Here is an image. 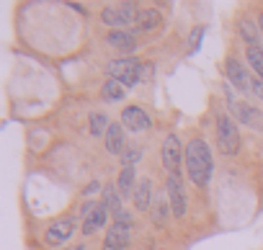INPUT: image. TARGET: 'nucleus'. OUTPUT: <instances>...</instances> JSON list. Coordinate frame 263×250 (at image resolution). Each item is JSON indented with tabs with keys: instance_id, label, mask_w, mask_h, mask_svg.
I'll list each match as a JSON object with an SVG mask.
<instances>
[{
	"instance_id": "nucleus-1",
	"label": "nucleus",
	"mask_w": 263,
	"mask_h": 250,
	"mask_svg": "<svg viewBox=\"0 0 263 250\" xmlns=\"http://www.w3.org/2000/svg\"><path fill=\"white\" fill-rule=\"evenodd\" d=\"M186 170L196 186H206L212 178V150L204 140H191L186 145Z\"/></svg>"
},
{
	"instance_id": "nucleus-2",
	"label": "nucleus",
	"mask_w": 263,
	"mask_h": 250,
	"mask_svg": "<svg viewBox=\"0 0 263 250\" xmlns=\"http://www.w3.org/2000/svg\"><path fill=\"white\" fill-rule=\"evenodd\" d=\"M217 142H219V150L224 155H237V150H240L237 127H235L232 116H227V113H219L217 116Z\"/></svg>"
},
{
	"instance_id": "nucleus-3",
	"label": "nucleus",
	"mask_w": 263,
	"mask_h": 250,
	"mask_svg": "<svg viewBox=\"0 0 263 250\" xmlns=\"http://www.w3.org/2000/svg\"><path fill=\"white\" fill-rule=\"evenodd\" d=\"M106 72L111 75V80H119V83L126 88V85H135V83L140 80L142 65H140L135 57H121V60H114V62H108Z\"/></svg>"
},
{
	"instance_id": "nucleus-4",
	"label": "nucleus",
	"mask_w": 263,
	"mask_h": 250,
	"mask_svg": "<svg viewBox=\"0 0 263 250\" xmlns=\"http://www.w3.org/2000/svg\"><path fill=\"white\" fill-rule=\"evenodd\" d=\"M137 16H140V11L135 8V3H119V6H108V8H103V13H101V21L103 24H108V26H129L132 21H137Z\"/></svg>"
},
{
	"instance_id": "nucleus-5",
	"label": "nucleus",
	"mask_w": 263,
	"mask_h": 250,
	"mask_svg": "<svg viewBox=\"0 0 263 250\" xmlns=\"http://www.w3.org/2000/svg\"><path fill=\"white\" fill-rule=\"evenodd\" d=\"M160 158H163V165L171 170V176H178L181 163H183V147H181V142H178L176 134H168L165 137L163 150H160Z\"/></svg>"
},
{
	"instance_id": "nucleus-6",
	"label": "nucleus",
	"mask_w": 263,
	"mask_h": 250,
	"mask_svg": "<svg viewBox=\"0 0 263 250\" xmlns=\"http://www.w3.org/2000/svg\"><path fill=\"white\" fill-rule=\"evenodd\" d=\"M121 124H124L129 132H145V129H150L153 119L147 116L145 108H140V106H129V108H124V113H121Z\"/></svg>"
},
{
	"instance_id": "nucleus-7",
	"label": "nucleus",
	"mask_w": 263,
	"mask_h": 250,
	"mask_svg": "<svg viewBox=\"0 0 263 250\" xmlns=\"http://www.w3.org/2000/svg\"><path fill=\"white\" fill-rule=\"evenodd\" d=\"M168 201H171V209H173L176 217H183L186 214V191H183L181 173L168 178Z\"/></svg>"
},
{
	"instance_id": "nucleus-8",
	"label": "nucleus",
	"mask_w": 263,
	"mask_h": 250,
	"mask_svg": "<svg viewBox=\"0 0 263 250\" xmlns=\"http://www.w3.org/2000/svg\"><path fill=\"white\" fill-rule=\"evenodd\" d=\"M72 229H75V224H72V219H54V222L49 224V229H47V235H44V240H47L49 245H60V242H65V240H70V235H72Z\"/></svg>"
},
{
	"instance_id": "nucleus-9",
	"label": "nucleus",
	"mask_w": 263,
	"mask_h": 250,
	"mask_svg": "<svg viewBox=\"0 0 263 250\" xmlns=\"http://www.w3.org/2000/svg\"><path fill=\"white\" fill-rule=\"evenodd\" d=\"M129 245V224L116 222L114 227H108L106 232V247L108 250H124Z\"/></svg>"
},
{
	"instance_id": "nucleus-10",
	"label": "nucleus",
	"mask_w": 263,
	"mask_h": 250,
	"mask_svg": "<svg viewBox=\"0 0 263 250\" xmlns=\"http://www.w3.org/2000/svg\"><path fill=\"white\" fill-rule=\"evenodd\" d=\"M160 21H163L160 11L145 8V11H140V16H137V21H135V34H150V31H155V29L160 26Z\"/></svg>"
},
{
	"instance_id": "nucleus-11",
	"label": "nucleus",
	"mask_w": 263,
	"mask_h": 250,
	"mask_svg": "<svg viewBox=\"0 0 263 250\" xmlns=\"http://www.w3.org/2000/svg\"><path fill=\"white\" fill-rule=\"evenodd\" d=\"M224 70H227V78L242 90V93H248L250 88H253V83H250V78H248V72H245V67L237 62V60H227L224 62Z\"/></svg>"
},
{
	"instance_id": "nucleus-12",
	"label": "nucleus",
	"mask_w": 263,
	"mask_h": 250,
	"mask_svg": "<svg viewBox=\"0 0 263 250\" xmlns=\"http://www.w3.org/2000/svg\"><path fill=\"white\" fill-rule=\"evenodd\" d=\"M108 44L121 52V54H132L135 52V31H124V29H116L108 34Z\"/></svg>"
},
{
	"instance_id": "nucleus-13",
	"label": "nucleus",
	"mask_w": 263,
	"mask_h": 250,
	"mask_svg": "<svg viewBox=\"0 0 263 250\" xmlns=\"http://www.w3.org/2000/svg\"><path fill=\"white\" fill-rule=\"evenodd\" d=\"M106 150L111 155H124V129L121 124H111L106 132Z\"/></svg>"
},
{
	"instance_id": "nucleus-14",
	"label": "nucleus",
	"mask_w": 263,
	"mask_h": 250,
	"mask_svg": "<svg viewBox=\"0 0 263 250\" xmlns=\"http://www.w3.org/2000/svg\"><path fill=\"white\" fill-rule=\"evenodd\" d=\"M108 214H111V211H108V209H106V204L101 201V204L96 206V211L83 222V232H85V235H90V232H96L98 227H103V224H106V219H108Z\"/></svg>"
},
{
	"instance_id": "nucleus-15",
	"label": "nucleus",
	"mask_w": 263,
	"mask_h": 250,
	"mask_svg": "<svg viewBox=\"0 0 263 250\" xmlns=\"http://www.w3.org/2000/svg\"><path fill=\"white\" fill-rule=\"evenodd\" d=\"M150 204H153V183L145 178V181H140L137 188H135V206H137L140 211H145V209H150Z\"/></svg>"
},
{
	"instance_id": "nucleus-16",
	"label": "nucleus",
	"mask_w": 263,
	"mask_h": 250,
	"mask_svg": "<svg viewBox=\"0 0 263 250\" xmlns=\"http://www.w3.org/2000/svg\"><path fill=\"white\" fill-rule=\"evenodd\" d=\"M235 111H237L240 121H242V124H248V127H255V129H260V127H263V119H260V113H258L253 106H248V103H237V106H235Z\"/></svg>"
},
{
	"instance_id": "nucleus-17",
	"label": "nucleus",
	"mask_w": 263,
	"mask_h": 250,
	"mask_svg": "<svg viewBox=\"0 0 263 250\" xmlns=\"http://www.w3.org/2000/svg\"><path fill=\"white\" fill-rule=\"evenodd\" d=\"M116 188H119L121 196H129L132 188H135V170H132V168H121L119 181H116Z\"/></svg>"
},
{
	"instance_id": "nucleus-18",
	"label": "nucleus",
	"mask_w": 263,
	"mask_h": 250,
	"mask_svg": "<svg viewBox=\"0 0 263 250\" xmlns=\"http://www.w3.org/2000/svg\"><path fill=\"white\" fill-rule=\"evenodd\" d=\"M168 214H171V201H168L165 196H160V199L155 201V206H153V219H155V224L163 227V224L168 222Z\"/></svg>"
},
{
	"instance_id": "nucleus-19",
	"label": "nucleus",
	"mask_w": 263,
	"mask_h": 250,
	"mask_svg": "<svg viewBox=\"0 0 263 250\" xmlns=\"http://www.w3.org/2000/svg\"><path fill=\"white\" fill-rule=\"evenodd\" d=\"M237 29H240V36L250 44V47H258V31H255V26H253V21H248V18H242L240 24H237Z\"/></svg>"
},
{
	"instance_id": "nucleus-20",
	"label": "nucleus",
	"mask_w": 263,
	"mask_h": 250,
	"mask_svg": "<svg viewBox=\"0 0 263 250\" xmlns=\"http://www.w3.org/2000/svg\"><path fill=\"white\" fill-rule=\"evenodd\" d=\"M103 95H106L108 101H121V98H124V85H121L119 80H111V78H108V80L103 83Z\"/></svg>"
},
{
	"instance_id": "nucleus-21",
	"label": "nucleus",
	"mask_w": 263,
	"mask_h": 250,
	"mask_svg": "<svg viewBox=\"0 0 263 250\" xmlns=\"http://www.w3.org/2000/svg\"><path fill=\"white\" fill-rule=\"evenodd\" d=\"M108 127H111V124L106 121L103 113H90V134L93 137H101L103 132H108Z\"/></svg>"
},
{
	"instance_id": "nucleus-22",
	"label": "nucleus",
	"mask_w": 263,
	"mask_h": 250,
	"mask_svg": "<svg viewBox=\"0 0 263 250\" xmlns=\"http://www.w3.org/2000/svg\"><path fill=\"white\" fill-rule=\"evenodd\" d=\"M248 62H250L253 70L263 78V49H260V47H248Z\"/></svg>"
},
{
	"instance_id": "nucleus-23",
	"label": "nucleus",
	"mask_w": 263,
	"mask_h": 250,
	"mask_svg": "<svg viewBox=\"0 0 263 250\" xmlns=\"http://www.w3.org/2000/svg\"><path fill=\"white\" fill-rule=\"evenodd\" d=\"M140 158H142V152L140 150H124V155H121V168H132V165H137L140 163Z\"/></svg>"
},
{
	"instance_id": "nucleus-24",
	"label": "nucleus",
	"mask_w": 263,
	"mask_h": 250,
	"mask_svg": "<svg viewBox=\"0 0 263 250\" xmlns=\"http://www.w3.org/2000/svg\"><path fill=\"white\" fill-rule=\"evenodd\" d=\"M201 34H204V26H196V29H194V34H191V47H189L191 52H196V49H199V42H201Z\"/></svg>"
},
{
	"instance_id": "nucleus-25",
	"label": "nucleus",
	"mask_w": 263,
	"mask_h": 250,
	"mask_svg": "<svg viewBox=\"0 0 263 250\" xmlns=\"http://www.w3.org/2000/svg\"><path fill=\"white\" fill-rule=\"evenodd\" d=\"M253 90L260 95V101H263V83H253Z\"/></svg>"
},
{
	"instance_id": "nucleus-26",
	"label": "nucleus",
	"mask_w": 263,
	"mask_h": 250,
	"mask_svg": "<svg viewBox=\"0 0 263 250\" xmlns=\"http://www.w3.org/2000/svg\"><path fill=\"white\" fill-rule=\"evenodd\" d=\"M70 250H85V247H83V245H75V247H70Z\"/></svg>"
},
{
	"instance_id": "nucleus-27",
	"label": "nucleus",
	"mask_w": 263,
	"mask_h": 250,
	"mask_svg": "<svg viewBox=\"0 0 263 250\" xmlns=\"http://www.w3.org/2000/svg\"><path fill=\"white\" fill-rule=\"evenodd\" d=\"M260 29H263V13H260Z\"/></svg>"
}]
</instances>
